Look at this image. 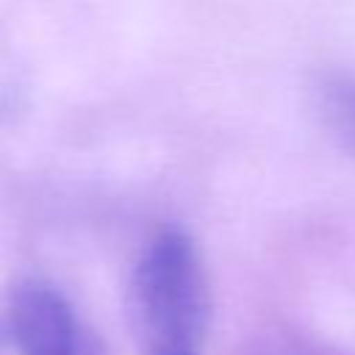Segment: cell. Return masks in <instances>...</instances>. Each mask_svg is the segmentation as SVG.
<instances>
[{
  "mask_svg": "<svg viewBox=\"0 0 355 355\" xmlns=\"http://www.w3.org/2000/svg\"><path fill=\"white\" fill-rule=\"evenodd\" d=\"M141 355H205L211 291L194 239L166 225L141 247L128 288Z\"/></svg>",
  "mask_w": 355,
  "mask_h": 355,
  "instance_id": "6da1fadb",
  "label": "cell"
},
{
  "mask_svg": "<svg viewBox=\"0 0 355 355\" xmlns=\"http://www.w3.org/2000/svg\"><path fill=\"white\" fill-rule=\"evenodd\" d=\"M313 97L327 133L341 150L355 155V75L341 69L322 72L316 78Z\"/></svg>",
  "mask_w": 355,
  "mask_h": 355,
  "instance_id": "3957f363",
  "label": "cell"
},
{
  "mask_svg": "<svg viewBox=\"0 0 355 355\" xmlns=\"http://www.w3.org/2000/svg\"><path fill=\"white\" fill-rule=\"evenodd\" d=\"M6 327L17 355H92L75 305L44 277L14 283L6 305Z\"/></svg>",
  "mask_w": 355,
  "mask_h": 355,
  "instance_id": "7a4b0ae2",
  "label": "cell"
}]
</instances>
